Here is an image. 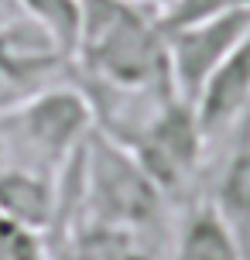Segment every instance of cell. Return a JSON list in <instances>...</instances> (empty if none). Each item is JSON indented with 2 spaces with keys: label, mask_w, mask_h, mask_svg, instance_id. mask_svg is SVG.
I'll return each instance as SVG.
<instances>
[{
  "label": "cell",
  "mask_w": 250,
  "mask_h": 260,
  "mask_svg": "<svg viewBox=\"0 0 250 260\" xmlns=\"http://www.w3.org/2000/svg\"><path fill=\"white\" fill-rule=\"evenodd\" d=\"M131 4H141V7H147V11L161 14V11H165V7L171 4V0H131Z\"/></svg>",
  "instance_id": "9a60e30c"
},
{
  "label": "cell",
  "mask_w": 250,
  "mask_h": 260,
  "mask_svg": "<svg viewBox=\"0 0 250 260\" xmlns=\"http://www.w3.org/2000/svg\"><path fill=\"white\" fill-rule=\"evenodd\" d=\"M72 55L58 45L48 27L31 21L27 14H14L0 27V76H4V106L24 100L31 92L62 82L58 76L72 72Z\"/></svg>",
  "instance_id": "8992f818"
},
{
  "label": "cell",
  "mask_w": 250,
  "mask_h": 260,
  "mask_svg": "<svg viewBox=\"0 0 250 260\" xmlns=\"http://www.w3.org/2000/svg\"><path fill=\"white\" fill-rule=\"evenodd\" d=\"M240 141L220 165L212 178V209L226 219V226L237 233L243 250H250V117L240 123Z\"/></svg>",
  "instance_id": "30bf717a"
},
{
  "label": "cell",
  "mask_w": 250,
  "mask_h": 260,
  "mask_svg": "<svg viewBox=\"0 0 250 260\" xmlns=\"http://www.w3.org/2000/svg\"><path fill=\"white\" fill-rule=\"evenodd\" d=\"M0 130L7 144V165L58 178L89 141L96 120L79 86L55 82L0 106Z\"/></svg>",
  "instance_id": "3957f363"
},
{
  "label": "cell",
  "mask_w": 250,
  "mask_h": 260,
  "mask_svg": "<svg viewBox=\"0 0 250 260\" xmlns=\"http://www.w3.org/2000/svg\"><path fill=\"white\" fill-rule=\"evenodd\" d=\"M4 92L7 89H4V76H0V106H4Z\"/></svg>",
  "instance_id": "ac0fdd59"
},
{
  "label": "cell",
  "mask_w": 250,
  "mask_h": 260,
  "mask_svg": "<svg viewBox=\"0 0 250 260\" xmlns=\"http://www.w3.org/2000/svg\"><path fill=\"white\" fill-rule=\"evenodd\" d=\"M206 144L209 141L199 127L196 106L171 96L123 147L141 161V168L165 192V199H171V195L189 192V185L196 182L206 157Z\"/></svg>",
  "instance_id": "277c9868"
},
{
  "label": "cell",
  "mask_w": 250,
  "mask_h": 260,
  "mask_svg": "<svg viewBox=\"0 0 250 260\" xmlns=\"http://www.w3.org/2000/svg\"><path fill=\"white\" fill-rule=\"evenodd\" d=\"M0 216L48 236L58 222V178H48L21 165H4L0 168Z\"/></svg>",
  "instance_id": "ba28073f"
},
{
  "label": "cell",
  "mask_w": 250,
  "mask_h": 260,
  "mask_svg": "<svg viewBox=\"0 0 250 260\" xmlns=\"http://www.w3.org/2000/svg\"><path fill=\"white\" fill-rule=\"evenodd\" d=\"M192 106H196L206 141H216L230 130H237L250 117V27L209 76V82L202 86Z\"/></svg>",
  "instance_id": "52a82bcc"
},
{
  "label": "cell",
  "mask_w": 250,
  "mask_h": 260,
  "mask_svg": "<svg viewBox=\"0 0 250 260\" xmlns=\"http://www.w3.org/2000/svg\"><path fill=\"white\" fill-rule=\"evenodd\" d=\"M171 260H247V250L209 199H196L175 226Z\"/></svg>",
  "instance_id": "9c48e42d"
},
{
  "label": "cell",
  "mask_w": 250,
  "mask_h": 260,
  "mask_svg": "<svg viewBox=\"0 0 250 260\" xmlns=\"http://www.w3.org/2000/svg\"><path fill=\"white\" fill-rule=\"evenodd\" d=\"M76 79L110 89H168V41L158 14L131 0H79Z\"/></svg>",
  "instance_id": "6da1fadb"
},
{
  "label": "cell",
  "mask_w": 250,
  "mask_h": 260,
  "mask_svg": "<svg viewBox=\"0 0 250 260\" xmlns=\"http://www.w3.org/2000/svg\"><path fill=\"white\" fill-rule=\"evenodd\" d=\"M7 165V144H4V130H0V168Z\"/></svg>",
  "instance_id": "e0dca14e"
},
{
  "label": "cell",
  "mask_w": 250,
  "mask_h": 260,
  "mask_svg": "<svg viewBox=\"0 0 250 260\" xmlns=\"http://www.w3.org/2000/svg\"><path fill=\"white\" fill-rule=\"evenodd\" d=\"M247 260H250V250H247Z\"/></svg>",
  "instance_id": "d6986e66"
},
{
  "label": "cell",
  "mask_w": 250,
  "mask_h": 260,
  "mask_svg": "<svg viewBox=\"0 0 250 260\" xmlns=\"http://www.w3.org/2000/svg\"><path fill=\"white\" fill-rule=\"evenodd\" d=\"M237 7H250V0H171L158 14V24L161 31H171V27L196 24V21H206V17H216V14L237 11Z\"/></svg>",
  "instance_id": "4fadbf2b"
},
{
  "label": "cell",
  "mask_w": 250,
  "mask_h": 260,
  "mask_svg": "<svg viewBox=\"0 0 250 260\" xmlns=\"http://www.w3.org/2000/svg\"><path fill=\"white\" fill-rule=\"evenodd\" d=\"M48 247H52V243H48ZM48 260H72V257H69V250L62 247V243H55V247H52V257H48Z\"/></svg>",
  "instance_id": "2e32d148"
},
{
  "label": "cell",
  "mask_w": 250,
  "mask_h": 260,
  "mask_svg": "<svg viewBox=\"0 0 250 260\" xmlns=\"http://www.w3.org/2000/svg\"><path fill=\"white\" fill-rule=\"evenodd\" d=\"M66 185L72 212H82V222L123 226L141 233L158 226L168 202L141 168V161L103 130H92L82 151L69 161Z\"/></svg>",
  "instance_id": "7a4b0ae2"
},
{
  "label": "cell",
  "mask_w": 250,
  "mask_h": 260,
  "mask_svg": "<svg viewBox=\"0 0 250 260\" xmlns=\"http://www.w3.org/2000/svg\"><path fill=\"white\" fill-rule=\"evenodd\" d=\"M14 14H17V4H14V0H0V27L7 24Z\"/></svg>",
  "instance_id": "5bb4252c"
},
{
  "label": "cell",
  "mask_w": 250,
  "mask_h": 260,
  "mask_svg": "<svg viewBox=\"0 0 250 260\" xmlns=\"http://www.w3.org/2000/svg\"><path fill=\"white\" fill-rule=\"evenodd\" d=\"M52 247L45 233L0 216V260H48Z\"/></svg>",
  "instance_id": "7c38bea8"
},
{
  "label": "cell",
  "mask_w": 250,
  "mask_h": 260,
  "mask_svg": "<svg viewBox=\"0 0 250 260\" xmlns=\"http://www.w3.org/2000/svg\"><path fill=\"white\" fill-rule=\"evenodd\" d=\"M72 260H158L151 233L123 230V226H100L82 222L62 240Z\"/></svg>",
  "instance_id": "8fae6325"
},
{
  "label": "cell",
  "mask_w": 250,
  "mask_h": 260,
  "mask_svg": "<svg viewBox=\"0 0 250 260\" xmlns=\"http://www.w3.org/2000/svg\"><path fill=\"white\" fill-rule=\"evenodd\" d=\"M247 27H250V7H237V11L196 21V24L165 31L175 96L185 103H196L202 86L220 69V62L233 52V45L247 35Z\"/></svg>",
  "instance_id": "5b68a950"
}]
</instances>
